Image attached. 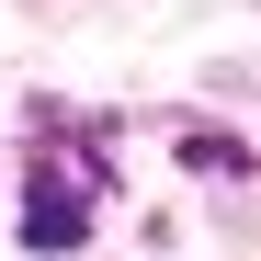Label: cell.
Wrapping results in <instances>:
<instances>
[{"label":"cell","mask_w":261,"mask_h":261,"mask_svg":"<svg viewBox=\"0 0 261 261\" xmlns=\"http://www.w3.org/2000/svg\"><path fill=\"white\" fill-rule=\"evenodd\" d=\"M182 170H204V182H250L261 159H250L239 137H182Z\"/></svg>","instance_id":"obj_2"},{"label":"cell","mask_w":261,"mask_h":261,"mask_svg":"<svg viewBox=\"0 0 261 261\" xmlns=\"http://www.w3.org/2000/svg\"><path fill=\"white\" fill-rule=\"evenodd\" d=\"M34 193H46V204L23 216V227H34V250H80V227H91V193H68L57 170H34Z\"/></svg>","instance_id":"obj_1"}]
</instances>
